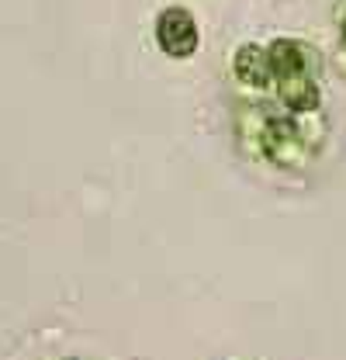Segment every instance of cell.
Masks as SVG:
<instances>
[{"label": "cell", "mask_w": 346, "mask_h": 360, "mask_svg": "<svg viewBox=\"0 0 346 360\" xmlns=\"http://www.w3.org/2000/svg\"><path fill=\"white\" fill-rule=\"evenodd\" d=\"M267 59H270V80L277 87L281 104L288 111H295V115L319 111L322 94H319L315 77H312L319 56L298 39H277L267 49Z\"/></svg>", "instance_id": "cell-1"}, {"label": "cell", "mask_w": 346, "mask_h": 360, "mask_svg": "<svg viewBox=\"0 0 346 360\" xmlns=\"http://www.w3.org/2000/svg\"><path fill=\"white\" fill-rule=\"evenodd\" d=\"M156 42H160V49H163L167 56H173V59L194 56V52H198V42H201L194 14L184 11V7H167V11L156 18Z\"/></svg>", "instance_id": "cell-2"}, {"label": "cell", "mask_w": 346, "mask_h": 360, "mask_svg": "<svg viewBox=\"0 0 346 360\" xmlns=\"http://www.w3.org/2000/svg\"><path fill=\"white\" fill-rule=\"evenodd\" d=\"M263 156H270L277 167H298L308 156V146H305V135L298 129L295 118H281L274 115L267 122V135H263Z\"/></svg>", "instance_id": "cell-3"}, {"label": "cell", "mask_w": 346, "mask_h": 360, "mask_svg": "<svg viewBox=\"0 0 346 360\" xmlns=\"http://www.w3.org/2000/svg\"><path fill=\"white\" fill-rule=\"evenodd\" d=\"M232 73L236 80L246 90H263L270 84V59H267V49L263 45H239L236 59H232Z\"/></svg>", "instance_id": "cell-4"}, {"label": "cell", "mask_w": 346, "mask_h": 360, "mask_svg": "<svg viewBox=\"0 0 346 360\" xmlns=\"http://www.w3.org/2000/svg\"><path fill=\"white\" fill-rule=\"evenodd\" d=\"M267 122H270V115L253 111V108H246V111L239 115V139H243V146L250 149V156H263V135H267Z\"/></svg>", "instance_id": "cell-5"}, {"label": "cell", "mask_w": 346, "mask_h": 360, "mask_svg": "<svg viewBox=\"0 0 346 360\" xmlns=\"http://www.w3.org/2000/svg\"><path fill=\"white\" fill-rule=\"evenodd\" d=\"M340 28H343V35H346V11L340 14Z\"/></svg>", "instance_id": "cell-6"}, {"label": "cell", "mask_w": 346, "mask_h": 360, "mask_svg": "<svg viewBox=\"0 0 346 360\" xmlns=\"http://www.w3.org/2000/svg\"><path fill=\"white\" fill-rule=\"evenodd\" d=\"M343 39H346V35H343Z\"/></svg>", "instance_id": "cell-7"}]
</instances>
